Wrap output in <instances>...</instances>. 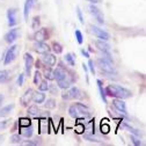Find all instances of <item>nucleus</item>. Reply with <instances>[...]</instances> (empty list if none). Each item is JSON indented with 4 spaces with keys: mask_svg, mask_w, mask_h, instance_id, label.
I'll list each match as a JSON object with an SVG mask.
<instances>
[{
    "mask_svg": "<svg viewBox=\"0 0 146 146\" xmlns=\"http://www.w3.org/2000/svg\"><path fill=\"white\" fill-rule=\"evenodd\" d=\"M106 94L111 96V98H115V99H129L131 96V92L127 88L125 87H122L119 85H109L106 89Z\"/></svg>",
    "mask_w": 146,
    "mask_h": 146,
    "instance_id": "obj_1",
    "label": "nucleus"
},
{
    "mask_svg": "<svg viewBox=\"0 0 146 146\" xmlns=\"http://www.w3.org/2000/svg\"><path fill=\"white\" fill-rule=\"evenodd\" d=\"M68 115L72 118H88L90 116L89 109L82 103H74L68 108Z\"/></svg>",
    "mask_w": 146,
    "mask_h": 146,
    "instance_id": "obj_2",
    "label": "nucleus"
},
{
    "mask_svg": "<svg viewBox=\"0 0 146 146\" xmlns=\"http://www.w3.org/2000/svg\"><path fill=\"white\" fill-rule=\"evenodd\" d=\"M98 66L101 70V72H103L104 74H107L108 77L117 76V71H116L114 64L111 62L104 59V58H99L98 59Z\"/></svg>",
    "mask_w": 146,
    "mask_h": 146,
    "instance_id": "obj_3",
    "label": "nucleus"
},
{
    "mask_svg": "<svg viewBox=\"0 0 146 146\" xmlns=\"http://www.w3.org/2000/svg\"><path fill=\"white\" fill-rule=\"evenodd\" d=\"M17 51H19V46L17 45H12L5 53V59H4V64L5 65H9L11 63H13L17 56Z\"/></svg>",
    "mask_w": 146,
    "mask_h": 146,
    "instance_id": "obj_4",
    "label": "nucleus"
},
{
    "mask_svg": "<svg viewBox=\"0 0 146 146\" xmlns=\"http://www.w3.org/2000/svg\"><path fill=\"white\" fill-rule=\"evenodd\" d=\"M89 30L90 33H92L94 36H96L100 40H103V41H108L109 38H110V35H109V33H107L106 30L96 27V26H89Z\"/></svg>",
    "mask_w": 146,
    "mask_h": 146,
    "instance_id": "obj_5",
    "label": "nucleus"
},
{
    "mask_svg": "<svg viewBox=\"0 0 146 146\" xmlns=\"http://www.w3.org/2000/svg\"><path fill=\"white\" fill-rule=\"evenodd\" d=\"M81 96H82V93L78 87H72L65 94H63L64 100H74V99H80Z\"/></svg>",
    "mask_w": 146,
    "mask_h": 146,
    "instance_id": "obj_6",
    "label": "nucleus"
},
{
    "mask_svg": "<svg viewBox=\"0 0 146 146\" xmlns=\"http://www.w3.org/2000/svg\"><path fill=\"white\" fill-rule=\"evenodd\" d=\"M88 9H89L90 14H92V15L95 17L96 21H98L99 23H101V25L104 23V16H103V13L100 11L99 7H96L94 4H92V5H89V6H88Z\"/></svg>",
    "mask_w": 146,
    "mask_h": 146,
    "instance_id": "obj_7",
    "label": "nucleus"
},
{
    "mask_svg": "<svg viewBox=\"0 0 146 146\" xmlns=\"http://www.w3.org/2000/svg\"><path fill=\"white\" fill-rule=\"evenodd\" d=\"M57 82H58V87H59V88L66 89V88H70L71 85L74 82V77H73L72 73L68 72L67 76H66L65 78H63L62 80H59V81H57Z\"/></svg>",
    "mask_w": 146,
    "mask_h": 146,
    "instance_id": "obj_8",
    "label": "nucleus"
},
{
    "mask_svg": "<svg viewBox=\"0 0 146 146\" xmlns=\"http://www.w3.org/2000/svg\"><path fill=\"white\" fill-rule=\"evenodd\" d=\"M17 38H19V28H13L5 35V41L9 44L14 43Z\"/></svg>",
    "mask_w": 146,
    "mask_h": 146,
    "instance_id": "obj_9",
    "label": "nucleus"
},
{
    "mask_svg": "<svg viewBox=\"0 0 146 146\" xmlns=\"http://www.w3.org/2000/svg\"><path fill=\"white\" fill-rule=\"evenodd\" d=\"M48 37H49V34H48V29L46 28L38 29L34 35V38H35L36 42H44V41L48 40Z\"/></svg>",
    "mask_w": 146,
    "mask_h": 146,
    "instance_id": "obj_10",
    "label": "nucleus"
},
{
    "mask_svg": "<svg viewBox=\"0 0 146 146\" xmlns=\"http://www.w3.org/2000/svg\"><path fill=\"white\" fill-rule=\"evenodd\" d=\"M42 62H43V64H44L45 66H50V67H51V66H54V65H56L57 59H56V57H54V54L46 52V53H43Z\"/></svg>",
    "mask_w": 146,
    "mask_h": 146,
    "instance_id": "obj_11",
    "label": "nucleus"
},
{
    "mask_svg": "<svg viewBox=\"0 0 146 146\" xmlns=\"http://www.w3.org/2000/svg\"><path fill=\"white\" fill-rule=\"evenodd\" d=\"M33 49L37 53H42V54L50 51V46L48 44H45L44 42H36V43H34Z\"/></svg>",
    "mask_w": 146,
    "mask_h": 146,
    "instance_id": "obj_12",
    "label": "nucleus"
},
{
    "mask_svg": "<svg viewBox=\"0 0 146 146\" xmlns=\"http://www.w3.org/2000/svg\"><path fill=\"white\" fill-rule=\"evenodd\" d=\"M23 59H25V72L29 77L30 72H31V67H33V57H31L30 53H25Z\"/></svg>",
    "mask_w": 146,
    "mask_h": 146,
    "instance_id": "obj_13",
    "label": "nucleus"
},
{
    "mask_svg": "<svg viewBox=\"0 0 146 146\" xmlns=\"http://www.w3.org/2000/svg\"><path fill=\"white\" fill-rule=\"evenodd\" d=\"M113 104H114V107L117 109V110H118L121 114H123V115H126V114H127L126 104H125V102H124L122 99H115V100L113 101Z\"/></svg>",
    "mask_w": 146,
    "mask_h": 146,
    "instance_id": "obj_14",
    "label": "nucleus"
},
{
    "mask_svg": "<svg viewBox=\"0 0 146 146\" xmlns=\"http://www.w3.org/2000/svg\"><path fill=\"white\" fill-rule=\"evenodd\" d=\"M7 20H8V26L14 27L17 23V17H16V9L9 8L7 11Z\"/></svg>",
    "mask_w": 146,
    "mask_h": 146,
    "instance_id": "obj_15",
    "label": "nucleus"
},
{
    "mask_svg": "<svg viewBox=\"0 0 146 146\" xmlns=\"http://www.w3.org/2000/svg\"><path fill=\"white\" fill-rule=\"evenodd\" d=\"M67 73H68V71L65 70L63 66H57V68L53 71V78L57 81H59V80H62L63 78H65L67 76Z\"/></svg>",
    "mask_w": 146,
    "mask_h": 146,
    "instance_id": "obj_16",
    "label": "nucleus"
},
{
    "mask_svg": "<svg viewBox=\"0 0 146 146\" xmlns=\"http://www.w3.org/2000/svg\"><path fill=\"white\" fill-rule=\"evenodd\" d=\"M33 93H34V90L33 89H27L26 90V93L21 96V99H20V102H21V104L22 106H28L29 104V102L31 101V99H33Z\"/></svg>",
    "mask_w": 146,
    "mask_h": 146,
    "instance_id": "obj_17",
    "label": "nucleus"
},
{
    "mask_svg": "<svg viewBox=\"0 0 146 146\" xmlns=\"http://www.w3.org/2000/svg\"><path fill=\"white\" fill-rule=\"evenodd\" d=\"M95 45L96 48L102 51V52H110V45L107 43V41H103V40H98L95 41Z\"/></svg>",
    "mask_w": 146,
    "mask_h": 146,
    "instance_id": "obj_18",
    "label": "nucleus"
},
{
    "mask_svg": "<svg viewBox=\"0 0 146 146\" xmlns=\"http://www.w3.org/2000/svg\"><path fill=\"white\" fill-rule=\"evenodd\" d=\"M36 4V0H27L25 3V8H23V15H25V20H28V15L29 12L31 11L33 6Z\"/></svg>",
    "mask_w": 146,
    "mask_h": 146,
    "instance_id": "obj_19",
    "label": "nucleus"
},
{
    "mask_svg": "<svg viewBox=\"0 0 146 146\" xmlns=\"http://www.w3.org/2000/svg\"><path fill=\"white\" fill-rule=\"evenodd\" d=\"M31 101H34L35 103H37V104H40V103H43L44 101H45V94L43 93V92H36V93H33V99H31Z\"/></svg>",
    "mask_w": 146,
    "mask_h": 146,
    "instance_id": "obj_20",
    "label": "nucleus"
},
{
    "mask_svg": "<svg viewBox=\"0 0 146 146\" xmlns=\"http://www.w3.org/2000/svg\"><path fill=\"white\" fill-rule=\"evenodd\" d=\"M20 133L21 136L26 137V138H30L34 133V127L31 125H28V126H21V130H20Z\"/></svg>",
    "mask_w": 146,
    "mask_h": 146,
    "instance_id": "obj_21",
    "label": "nucleus"
},
{
    "mask_svg": "<svg viewBox=\"0 0 146 146\" xmlns=\"http://www.w3.org/2000/svg\"><path fill=\"white\" fill-rule=\"evenodd\" d=\"M13 108H14V104H13V103H12V104H8V106H6V107H4V108H1V109H0V116H1V117L7 116V115L13 110Z\"/></svg>",
    "mask_w": 146,
    "mask_h": 146,
    "instance_id": "obj_22",
    "label": "nucleus"
},
{
    "mask_svg": "<svg viewBox=\"0 0 146 146\" xmlns=\"http://www.w3.org/2000/svg\"><path fill=\"white\" fill-rule=\"evenodd\" d=\"M96 84H98V87H99V90H100V94H101V99L103 100L104 103H107V94H106V90H104L103 87H102V81H101V80H98Z\"/></svg>",
    "mask_w": 146,
    "mask_h": 146,
    "instance_id": "obj_23",
    "label": "nucleus"
},
{
    "mask_svg": "<svg viewBox=\"0 0 146 146\" xmlns=\"http://www.w3.org/2000/svg\"><path fill=\"white\" fill-rule=\"evenodd\" d=\"M9 78V71L7 70H0V84H4Z\"/></svg>",
    "mask_w": 146,
    "mask_h": 146,
    "instance_id": "obj_24",
    "label": "nucleus"
},
{
    "mask_svg": "<svg viewBox=\"0 0 146 146\" xmlns=\"http://www.w3.org/2000/svg\"><path fill=\"white\" fill-rule=\"evenodd\" d=\"M44 77H45L46 80H53L54 79L53 78V71H52V68L50 66L44 68Z\"/></svg>",
    "mask_w": 146,
    "mask_h": 146,
    "instance_id": "obj_25",
    "label": "nucleus"
},
{
    "mask_svg": "<svg viewBox=\"0 0 146 146\" xmlns=\"http://www.w3.org/2000/svg\"><path fill=\"white\" fill-rule=\"evenodd\" d=\"M65 60H66V63L70 64L71 66H74V65H76V59H74V57H73L72 53H66V54H65Z\"/></svg>",
    "mask_w": 146,
    "mask_h": 146,
    "instance_id": "obj_26",
    "label": "nucleus"
},
{
    "mask_svg": "<svg viewBox=\"0 0 146 146\" xmlns=\"http://www.w3.org/2000/svg\"><path fill=\"white\" fill-rule=\"evenodd\" d=\"M123 127H125V129H127L130 132H132L135 136H140L141 133H140V131H138V130H136L135 127H132V126H130V125H127L126 123H123Z\"/></svg>",
    "mask_w": 146,
    "mask_h": 146,
    "instance_id": "obj_27",
    "label": "nucleus"
},
{
    "mask_svg": "<svg viewBox=\"0 0 146 146\" xmlns=\"http://www.w3.org/2000/svg\"><path fill=\"white\" fill-rule=\"evenodd\" d=\"M44 106L48 109H53V108H56V101H54V99H48Z\"/></svg>",
    "mask_w": 146,
    "mask_h": 146,
    "instance_id": "obj_28",
    "label": "nucleus"
},
{
    "mask_svg": "<svg viewBox=\"0 0 146 146\" xmlns=\"http://www.w3.org/2000/svg\"><path fill=\"white\" fill-rule=\"evenodd\" d=\"M38 113H40V109L37 106H30L28 108V114H30V115H37Z\"/></svg>",
    "mask_w": 146,
    "mask_h": 146,
    "instance_id": "obj_29",
    "label": "nucleus"
},
{
    "mask_svg": "<svg viewBox=\"0 0 146 146\" xmlns=\"http://www.w3.org/2000/svg\"><path fill=\"white\" fill-rule=\"evenodd\" d=\"M40 27V17L38 16H35L33 19V22H31V28L34 30H37Z\"/></svg>",
    "mask_w": 146,
    "mask_h": 146,
    "instance_id": "obj_30",
    "label": "nucleus"
},
{
    "mask_svg": "<svg viewBox=\"0 0 146 146\" xmlns=\"http://www.w3.org/2000/svg\"><path fill=\"white\" fill-rule=\"evenodd\" d=\"M52 50L56 52V53H62L63 46H62L59 43H57V42H53V43H52Z\"/></svg>",
    "mask_w": 146,
    "mask_h": 146,
    "instance_id": "obj_31",
    "label": "nucleus"
},
{
    "mask_svg": "<svg viewBox=\"0 0 146 146\" xmlns=\"http://www.w3.org/2000/svg\"><path fill=\"white\" fill-rule=\"evenodd\" d=\"M11 143L13 144H21L22 143V138L20 135H13L11 137Z\"/></svg>",
    "mask_w": 146,
    "mask_h": 146,
    "instance_id": "obj_32",
    "label": "nucleus"
},
{
    "mask_svg": "<svg viewBox=\"0 0 146 146\" xmlns=\"http://www.w3.org/2000/svg\"><path fill=\"white\" fill-rule=\"evenodd\" d=\"M20 125L21 126H28V125H31V121H30V118H28V117H23V118H20Z\"/></svg>",
    "mask_w": 146,
    "mask_h": 146,
    "instance_id": "obj_33",
    "label": "nucleus"
},
{
    "mask_svg": "<svg viewBox=\"0 0 146 146\" xmlns=\"http://www.w3.org/2000/svg\"><path fill=\"white\" fill-rule=\"evenodd\" d=\"M74 34H76V38H77V42H78L79 44H82V42H84V37H82V34H81V31H80L79 29H77Z\"/></svg>",
    "mask_w": 146,
    "mask_h": 146,
    "instance_id": "obj_34",
    "label": "nucleus"
},
{
    "mask_svg": "<svg viewBox=\"0 0 146 146\" xmlns=\"http://www.w3.org/2000/svg\"><path fill=\"white\" fill-rule=\"evenodd\" d=\"M40 82H41V73L38 72V70L35 72V74H34V84L35 85H40Z\"/></svg>",
    "mask_w": 146,
    "mask_h": 146,
    "instance_id": "obj_35",
    "label": "nucleus"
},
{
    "mask_svg": "<svg viewBox=\"0 0 146 146\" xmlns=\"http://www.w3.org/2000/svg\"><path fill=\"white\" fill-rule=\"evenodd\" d=\"M48 90H50V93L52 95H57L58 94V87H57V85H49Z\"/></svg>",
    "mask_w": 146,
    "mask_h": 146,
    "instance_id": "obj_36",
    "label": "nucleus"
},
{
    "mask_svg": "<svg viewBox=\"0 0 146 146\" xmlns=\"http://www.w3.org/2000/svg\"><path fill=\"white\" fill-rule=\"evenodd\" d=\"M49 88V85L46 81H41L40 85H38V89L41 90V92H45V90H48Z\"/></svg>",
    "mask_w": 146,
    "mask_h": 146,
    "instance_id": "obj_37",
    "label": "nucleus"
},
{
    "mask_svg": "<svg viewBox=\"0 0 146 146\" xmlns=\"http://www.w3.org/2000/svg\"><path fill=\"white\" fill-rule=\"evenodd\" d=\"M77 15H78V19H79V21H80V23H85V21H84V16H82V12H81V9H80V7L78 6L77 7Z\"/></svg>",
    "mask_w": 146,
    "mask_h": 146,
    "instance_id": "obj_38",
    "label": "nucleus"
},
{
    "mask_svg": "<svg viewBox=\"0 0 146 146\" xmlns=\"http://www.w3.org/2000/svg\"><path fill=\"white\" fill-rule=\"evenodd\" d=\"M11 121L7 119V121H4V122H0V130H3V129H6V127L9 125Z\"/></svg>",
    "mask_w": 146,
    "mask_h": 146,
    "instance_id": "obj_39",
    "label": "nucleus"
},
{
    "mask_svg": "<svg viewBox=\"0 0 146 146\" xmlns=\"http://www.w3.org/2000/svg\"><path fill=\"white\" fill-rule=\"evenodd\" d=\"M84 138H85V139H87V140H89V141H95V143H99V140H98L95 137L90 136V135H84Z\"/></svg>",
    "mask_w": 146,
    "mask_h": 146,
    "instance_id": "obj_40",
    "label": "nucleus"
},
{
    "mask_svg": "<svg viewBox=\"0 0 146 146\" xmlns=\"http://www.w3.org/2000/svg\"><path fill=\"white\" fill-rule=\"evenodd\" d=\"M88 66H89L90 72H92L93 74H94V73H95V66H94V62H93V60H89V62H88Z\"/></svg>",
    "mask_w": 146,
    "mask_h": 146,
    "instance_id": "obj_41",
    "label": "nucleus"
},
{
    "mask_svg": "<svg viewBox=\"0 0 146 146\" xmlns=\"http://www.w3.org/2000/svg\"><path fill=\"white\" fill-rule=\"evenodd\" d=\"M131 140H132V143L135 144V145H137V146H139V145H141V141L138 139V138H136L135 136H131Z\"/></svg>",
    "mask_w": 146,
    "mask_h": 146,
    "instance_id": "obj_42",
    "label": "nucleus"
},
{
    "mask_svg": "<svg viewBox=\"0 0 146 146\" xmlns=\"http://www.w3.org/2000/svg\"><path fill=\"white\" fill-rule=\"evenodd\" d=\"M23 85V74L21 73V74L17 77V86H22Z\"/></svg>",
    "mask_w": 146,
    "mask_h": 146,
    "instance_id": "obj_43",
    "label": "nucleus"
},
{
    "mask_svg": "<svg viewBox=\"0 0 146 146\" xmlns=\"http://www.w3.org/2000/svg\"><path fill=\"white\" fill-rule=\"evenodd\" d=\"M101 129H102V132L107 133V132L109 131V126H108V125H106V124H103V122H102V125H101Z\"/></svg>",
    "mask_w": 146,
    "mask_h": 146,
    "instance_id": "obj_44",
    "label": "nucleus"
},
{
    "mask_svg": "<svg viewBox=\"0 0 146 146\" xmlns=\"http://www.w3.org/2000/svg\"><path fill=\"white\" fill-rule=\"evenodd\" d=\"M81 53H82V56H84V57L89 58V53H88V51H86V50H81Z\"/></svg>",
    "mask_w": 146,
    "mask_h": 146,
    "instance_id": "obj_45",
    "label": "nucleus"
},
{
    "mask_svg": "<svg viewBox=\"0 0 146 146\" xmlns=\"http://www.w3.org/2000/svg\"><path fill=\"white\" fill-rule=\"evenodd\" d=\"M77 130H78V132H79V133H81L82 131H85V127H84V126H81V125H78V126H77Z\"/></svg>",
    "mask_w": 146,
    "mask_h": 146,
    "instance_id": "obj_46",
    "label": "nucleus"
},
{
    "mask_svg": "<svg viewBox=\"0 0 146 146\" xmlns=\"http://www.w3.org/2000/svg\"><path fill=\"white\" fill-rule=\"evenodd\" d=\"M88 1H89V3H92V4H94V5H95V4H99V3L101 1V0H88Z\"/></svg>",
    "mask_w": 146,
    "mask_h": 146,
    "instance_id": "obj_47",
    "label": "nucleus"
},
{
    "mask_svg": "<svg viewBox=\"0 0 146 146\" xmlns=\"http://www.w3.org/2000/svg\"><path fill=\"white\" fill-rule=\"evenodd\" d=\"M3 101H4V95H3V94H0V106H1Z\"/></svg>",
    "mask_w": 146,
    "mask_h": 146,
    "instance_id": "obj_48",
    "label": "nucleus"
}]
</instances>
